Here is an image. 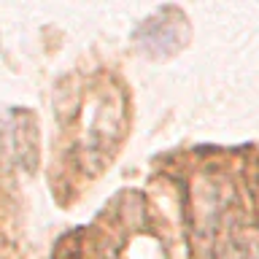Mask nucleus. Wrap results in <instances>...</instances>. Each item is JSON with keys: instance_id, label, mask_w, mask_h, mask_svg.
Instances as JSON below:
<instances>
[]
</instances>
